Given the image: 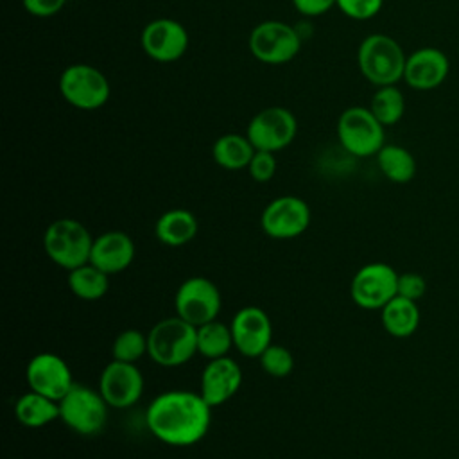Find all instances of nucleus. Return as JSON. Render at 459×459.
I'll return each mask as SVG.
<instances>
[{"label": "nucleus", "mask_w": 459, "mask_h": 459, "mask_svg": "<svg viewBox=\"0 0 459 459\" xmlns=\"http://www.w3.org/2000/svg\"><path fill=\"white\" fill-rule=\"evenodd\" d=\"M57 86L61 97L70 106L82 111L102 108L111 95L108 77L99 68L84 63L66 66L59 75Z\"/></svg>", "instance_id": "0eeeda50"}, {"label": "nucleus", "mask_w": 459, "mask_h": 459, "mask_svg": "<svg viewBox=\"0 0 459 459\" xmlns=\"http://www.w3.org/2000/svg\"><path fill=\"white\" fill-rule=\"evenodd\" d=\"M68 287L75 298L84 301H97L108 292L109 274L88 262L68 271Z\"/></svg>", "instance_id": "b1692460"}, {"label": "nucleus", "mask_w": 459, "mask_h": 459, "mask_svg": "<svg viewBox=\"0 0 459 459\" xmlns=\"http://www.w3.org/2000/svg\"><path fill=\"white\" fill-rule=\"evenodd\" d=\"M66 0H22L23 9L36 18H50L65 7Z\"/></svg>", "instance_id": "473e14b6"}, {"label": "nucleus", "mask_w": 459, "mask_h": 459, "mask_svg": "<svg viewBox=\"0 0 459 459\" xmlns=\"http://www.w3.org/2000/svg\"><path fill=\"white\" fill-rule=\"evenodd\" d=\"M255 151L256 149L247 134L226 133L213 142L212 158L219 167L226 170H242L247 169Z\"/></svg>", "instance_id": "4be33fe9"}, {"label": "nucleus", "mask_w": 459, "mask_h": 459, "mask_svg": "<svg viewBox=\"0 0 459 459\" xmlns=\"http://www.w3.org/2000/svg\"><path fill=\"white\" fill-rule=\"evenodd\" d=\"M242 385V369L230 355L212 359L201 373V396L219 407L237 394Z\"/></svg>", "instance_id": "f3484780"}, {"label": "nucleus", "mask_w": 459, "mask_h": 459, "mask_svg": "<svg viewBox=\"0 0 459 459\" xmlns=\"http://www.w3.org/2000/svg\"><path fill=\"white\" fill-rule=\"evenodd\" d=\"M371 113L380 120L382 126L396 124L405 111L403 93L394 86H378L369 102Z\"/></svg>", "instance_id": "bb28decb"}, {"label": "nucleus", "mask_w": 459, "mask_h": 459, "mask_svg": "<svg viewBox=\"0 0 459 459\" xmlns=\"http://www.w3.org/2000/svg\"><path fill=\"white\" fill-rule=\"evenodd\" d=\"M14 416L27 429H41L59 418V402L29 389L16 400Z\"/></svg>", "instance_id": "5701e85b"}, {"label": "nucleus", "mask_w": 459, "mask_h": 459, "mask_svg": "<svg viewBox=\"0 0 459 459\" xmlns=\"http://www.w3.org/2000/svg\"><path fill=\"white\" fill-rule=\"evenodd\" d=\"M301 48L298 30L280 20H265L253 27L249 34V50L253 57L265 65H285L292 61Z\"/></svg>", "instance_id": "6e6552de"}, {"label": "nucleus", "mask_w": 459, "mask_h": 459, "mask_svg": "<svg viewBox=\"0 0 459 459\" xmlns=\"http://www.w3.org/2000/svg\"><path fill=\"white\" fill-rule=\"evenodd\" d=\"M407 56L400 43L387 34H369L357 50L360 74L377 88L391 86L403 79Z\"/></svg>", "instance_id": "7ed1b4c3"}, {"label": "nucleus", "mask_w": 459, "mask_h": 459, "mask_svg": "<svg viewBox=\"0 0 459 459\" xmlns=\"http://www.w3.org/2000/svg\"><path fill=\"white\" fill-rule=\"evenodd\" d=\"M197 353V326L183 317L160 319L147 332V355L163 368H178Z\"/></svg>", "instance_id": "f03ea898"}, {"label": "nucleus", "mask_w": 459, "mask_h": 459, "mask_svg": "<svg viewBox=\"0 0 459 459\" xmlns=\"http://www.w3.org/2000/svg\"><path fill=\"white\" fill-rule=\"evenodd\" d=\"M380 321L384 330L398 339L409 337L420 325L418 301L394 296L387 305L380 308Z\"/></svg>", "instance_id": "412c9836"}, {"label": "nucleus", "mask_w": 459, "mask_h": 459, "mask_svg": "<svg viewBox=\"0 0 459 459\" xmlns=\"http://www.w3.org/2000/svg\"><path fill=\"white\" fill-rule=\"evenodd\" d=\"M384 0H335V5L351 20H369L382 9Z\"/></svg>", "instance_id": "c756f323"}, {"label": "nucleus", "mask_w": 459, "mask_h": 459, "mask_svg": "<svg viewBox=\"0 0 459 459\" xmlns=\"http://www.w3.org/2000/svg\"><path fill=\"white\" fill-rule=\"evenodd\" d=\"M398 294V273L384 262L362 265L351 278L350 296L366 310H380Z\"/></svg>", "instance_id": "1a4fd4ad"}, {"label": "nucleus", "mask_w": 459, "mask_h": 459, "mask_svg": "<svg viewBox=\"0 0 459 459\" xmlns=\"http://www.w3.org/2000/svg\"><path fill=\"white\" fill-rule=\"evenodd\" d=\"M108 402L99 389L74 384L59 400V420L75 434L93 436L108 421Z\"/></svg>", "instance_id": "39448f33"}, {"label": "nucleus", "mask_w": 459, "mask_h": 459, "mask_svg": "<svg viewBox=\"0 0 459 459\" xmlns=\"http://www.w3.org/2000/svg\"><path fill=\"white\" fill-rule=\"evenodd\" d=\"M247 172L253 178V181H256V183H267L269 179H273V176L276 172L274 152L255 151V154L247 165Z\"/></svg>", "instance_id": "7c9ffc66"}, {"label": "nucleus", "mask_w": 459, "mask_h": 459, "mask_svg": "<svg viewBox=\"0 0 459 459\" xmlns=\"http://www.w3.org/2000/svg\"><path fill=\"white\" fill-rule=\"evenodd\" d=\"M298 133V122L292 111L281 106H271L256 115L247 124L246 134L256 151L278 152L292 143Z\"/></svg>", "instance_id": "9b49d317"}, {"label": "nucleus", "mask_w": 459, "mask_h": 459, "mask_svg": "<svg viewBox=\"0 0 459 459\" xmlns=\"http://www.w3.org/2000/svg\"><path fill=\"white\" fill-rule=\"evenodd\" d=\"M448 57L434 47H423L407 56L403 81L412 90H434L448 75Z\"/></svg>", "instance_id": "a211bd4d"}, {"label": "nucleus", "mask_w": 459, "mask_h": 459, "mask_svg": "<svg viewBox=\"0 0 459 459\" xmlns=\"http://www.w3.org/2000/svg\"><path fill=\"white\" fill-rule=\"evenodd\" d=\"M91 233L77 219L63 217L52 221L43 233V249L47 256L61 269L72 271L90 262Z\"/></svg>", "instance_id": "20e7f679"}, {"label": "nucleus", "mask_w": 459, "mask_h": 459, "mask_svg": "<svg viewBox=\"0 0 459 459\" xmlns=\"http://www.w3.org/2000/svg\"><path fill=\"white\" fill-rule=\"evenodd\" d=\"M143 355H147V333L136 328L122 330L111 344V357L115 360L136 364Z\"/></svg>", "instance_id": "cd10ccee"}, {"label": "nucleus", "mask_w": 459, "mask_h": 459, "mask_svg": "<svg viewBox=\"0 0 459 459\" xmlns=\"http://www.w3.org/2000/svg\"><path fill=\"white\" fill-rule=\"evenodd\" d=\"M262 369L271 377H287L294 369V357L283 344L271 342L258 357Z\"/></svg>", "instance_id": "c85d7f7f"}, {"label": "nucleus", "mask_w": 459, "mask_h": 459, "mask_svg": "<svg viewBox=\"0 0 459 459\" xmlns=\"http://www.w3.org/2000/svg\"><path fill=\"white\" fill-rule=\"evenodd\" d=\"M199 224L192 212L185 208H172L161 213L154 224L156 238L170 247H179L194 240Z\"/></svg>", "instance_id": "aec40b11"}, {"label": "nucleus", "mask_w": 459, "mask_h": 459, "mask_svg": "<svg viewBox=\"0 0 459 459\" xmlns=\"http://www.w3.org/2000/svg\"><path fill=\"white\" fill-rule=\"evenodd\" d=\"M384 127L369 108L351 106L337 118V138L341 147L351 156H377L385 143Z\"/></svg>", "instance_id": "423d86ee"}, {"label": "nucleus", "mask_w": 459, "mask_h": 459, "mask_svg": "<svg viewBox=\"0 0 459 459\" xmlns=\"http://www.w3.org/2000/svg\"><path fill=\"white\" fill-rule=\"evenodd\" d=\"M427 290L425 278L418 273H402L398 274V294L402 298L418 301Z\"/></svg>", "instance_id": "2f4dec72"}, {"label": "nucleus", "mask_w": 459, "mask_h": 459, "mask_svg": "<svg viewBox=\"0 0 459 459\" xmlns=\"http://www.w3.org/2000/svg\"><path fill=\"white\" fill-rule=\"evenodd\" d=\"M292 4L299 14L316 18L330 11L335 5V0H292Z\"/></svg>", "instance_id": "72a5a7b5"}, {"label": "nucleus", "mask_w": 459, "mask_h": 459, "mask_svg": "<svg viewBox=\"0 0 459 459\" xmlns=\"http://www.w3.org/2000/svg\"><path fill=\"white\" fill-rule=\"evenodd\" d=\"M134 242L120 230L104 231L93 238L90 264L104 271L106 274H117L126 271L134 260Z\"/></svg>", "instance_id": "6ab92c4d"}, {"label": "nucleus", "mask_w": 459, "mask_h": 459, "mask_svg": "<svg viewBox=\"0 0 459 459\" xmlns=\"http://www.w3.org/2000/svg\"><path fill=\"white\" fill-rule=\"evenodd\" d=\"M310 224V208L298 195H280L269 201L260 215L264 233L276 240L296 238Z\"/></svg>", "instance_id": "f8f14e48"}, {"label": "nucleus", "mask_w": 459, "mask_h": 459, "mask_svg": "<svg viewBox=\"0 0 459 459\" xmlns=\"http://www.w3.org/2000/svg\"><path fill=\"white\" fill-rule=\"evenodd\" d=\"M176 314L194 326L217 319L222 298L219 287L204 276H190L181 281L174 296Z\"/></svg>", "instance_id": "9d476101"}, {"label": "nucleus", "mask_w": 459, "mask_h": 459, "mask_svg": "<svg viewBox=\"0 0 459 459\" xmlns=\"http://www.w3.org/2000/svg\"><path fill=\"white\" fill-rule=\"evenodd\" d=\"M212 409L201 393L170 389L147 405L145 423L158 441L170 446H192L206 436Z\"/></svg>", "instance_id": "f257e3e1"}, {"label": "nucleus", "mask_w": 459, "mask_h": 459, "mask_svg": "<svg viewBox=\"0 0 459 459\" xmlns=\"http://www.w3.org/2000/svg\"><path fill=\"white\" fill-rule=\"evenodd\" d=\"M233 346V333L231 326L213 319L197 326V353L204 359H219L226 357Z\"/></svg>", "instance_id": "a878e982"}, {"label": "nucleus", "mask_w": 459, "mask_h": 459, "mask_svg": "<svg viewBox=\"0 0 459 459\" xmlns=\"http://www.w3.org/2000/svg\"><path fill=\"white\" fill-rule=\"evenodd\" d=\"M25 378L30 391L45 394L56 402H59L75 384L70 366L52 351L34 355L25 368Z\"/></svg>", "instance_id": "2eb2a0df"}, {"label": "nucleus", "mask_w": 459, "mask_h": 459, "mask_svg": "<svg viewBox=\"0 0 459 459\" xmlns=\"http://www.w3.org/2000/svg\"><path fill=\"white\" fill-rule=\"evenodd\" d=\"M377 163L380 172L393 183H409L416 174V160L402 145L384 143L377 152Z\"/></svg>", "instance_id": "393cba45"}, {"label": "nucleus", "mask_w": 459, "mask_h": 459, "mask_svg": "<svg viewBox=\"0 0 459 459\" xmlns=\"http://www.w3.org/2000/svg\"><path fill=\"white\" fill-rule=\"evenodd\" d=\"M99 391L113 409L134 405L143 393V375L136 364L111 359L99 377Z\"/></svg>", "instance_id": "ddd939ff"}, {"label": "nucleus", "mask_w": 459, "mask_h": 459, "mask_svg": "<svg viewBox=\"0 0 459 459\" xmlns=\"http://www.w3.org/2000/svg\"><path fill=\"white\" fill-rule=\"evenodd\" d=\"M457 459H459V457H457Z\"/></svg>", "instance_id": "f704fd0d"}, {"label": "nucleus", "mask_w": 459, "mask_h": 459, "mask_svg": "<svg viewBox=\"0 0 459 459\" xmlns=\"http://www.w3.org/2000/svg\"><path fill=\"white\" fill-rule=\"evenodd\" d=\"M233 346L247 359H258L273 342V323L260 307H242L235 312L231 323Z\"/></svg>", "instance_id": "4468645a"}, {"label": "nucleus", "mask_w": 459, "mask_h": 459, "mask_svg": "<svg viewBox=\"0 0 459 459\" xmlns=\"http://www.w3.org/2000/svg\"><path fill=\"white\" fill-rule=\"evenodd\" d=\"M140 45L152 61L174 63L188 48V32L172 18H156L143 27Z\"/></svg>", "instance_id": "dca6fc26"}]
</instances>
